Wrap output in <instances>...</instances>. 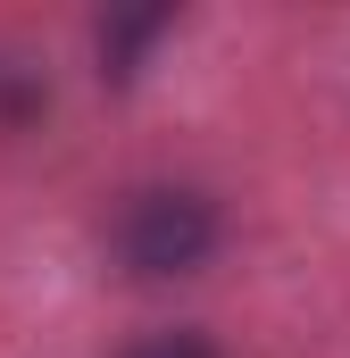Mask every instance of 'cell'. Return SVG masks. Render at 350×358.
Masks as SVG:
<instances>
[{"instance_id": "obj_1", "label": "cell", "mask_w": 350, "mask_h": 358, "mask_svg": "<svg viewBox=\"0 0 350 358\" xmlns=\"http://www.w3.org/2000/svg\"><path fill=\"white\" fill-rule=\"evenodd\" d=\"M225 250V208L200 183H134L108 217V259L134 283H192Z\"/></svg>"}, {"instance_id": "obj_2", "label": "cell", "mask_w": 350, "mask_h": 358, "mask_svg": "<svg viewBox=\"0 0 350 358\" xmlns=\"http://www.w3.org/2000/svg\"><path fill=\"white\" fill-rule=\"evenodd\" d=\"M175 34V8H125V17H100V76L108 84H134L142 67H150V50Z\"/></svg>"}, {"instance_id": "obj_3", "label": "cell", "mask_w": 350, "mask_h": 358, "mask_svg": "<svg viewBox=\"0 0 350 358\" xmlns=\"http://www.w3.org/2000/svg\"><path fill=\"white\" fill-rule=\"evenodd\" d=\"M117 358H225V350H217L200 325H142Z\"/></svg>"}]
</instances>
